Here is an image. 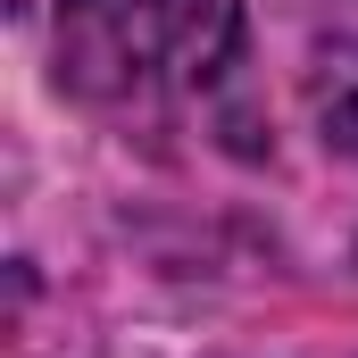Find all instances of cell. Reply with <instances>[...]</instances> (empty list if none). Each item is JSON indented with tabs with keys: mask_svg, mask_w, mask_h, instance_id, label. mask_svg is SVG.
<instances>
[{
	"mask_svg": "<svg viewBox=\"0 0 358 358\" xmlns=\"http://www.w3.org/2000/svg\"><path fill=\"white\" fill-rule=\"evenodd\" d=\"M242 42L234 0H59V76L92 108H176Z\"/></svg>",
	"mask_w": 358,
	"mask_h": 358,
	"instance_id": "1",
	"label": "cell"
},
{
	"mask_svg": "<svg viewBox=\"0 0 358 358\" xmlns=\"http://www.w3.org/2000/svg\"><path fill=\"white\" fill-rule=\"evenodd\" d=\"M317 108H325V142H342V150L358 159V50H334V59H325Z\"/></svg>",
	"mask_w": 358,
	"mask_h": 358,
	"instance_id": "2",
	"label": "cell"
}]
</instances>
